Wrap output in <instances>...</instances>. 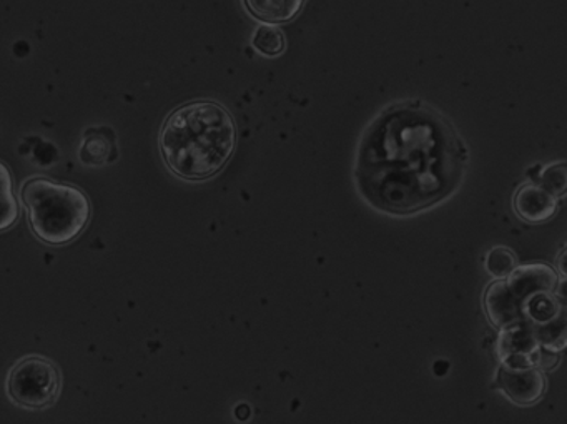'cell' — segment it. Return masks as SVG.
Listing matches in <instances>:
<instances>
[{"label": "cell", "instance_id": "2", "mask_svg": "<svg viewBox=\"0 0 567 424\" xmlns=\"http://www.w3.org/2000/svg\"><path fill=\"white\" fill-rule=\"evenodd\" d=\"M159 144L170 172L202 182L220 173L234 156L237 124L217 102H190L167 117Z\"/></svg>", "mask_w": 567, "mask_h": 424}, {"label": "cell", "instance_id": "12", "mask_svg": "<svg viewBox=\"0 0 567 424\" xmlns=\"http://www.w3.org/2000/svg\"><path fill=\"white\" fill-rule=\"evenodd\" d=\"M251 45L262 56L279 57L286 50V37L276 25H260L251 37Z\"/></svg>", "mask_w": 567, "mask_h": 424}, {"label": "cell", "instance_id": "3", "mask_svg": "<svg viewBox=\"0 0 567 424\" xmlns=\"http://www.w3.org/2000/svg\"><path fill=\"white\" fill-rule=\"evenodd\" d=\"M21 198L32 231L47 245L73 242L92 217L86 192L70 183L37 176L24 183Z\"/></svg>", "mask_w": 567, "mask_h": 424}, {"label": "cell", "instance_id": "5", "mask_svg": "<svg viewBox=\"0 0 567 424\" xmlns=\"http://www.w3.org/2000/svg\"><path fill=\"white\" fill-rule=\"evenodd\" d=\"M498 381L499 388L504 391L506 397L523 406L536 403L546 391V378H544L543 371L534 366L511 368V366L502 365L499 369Z\"/></svg>", "mask_w": 567, "mask_h": 424}, {"label": "cell", "instance_id": "8", "mask_svg": "<svg viewBox=\"0 0 567 424\" xmlns=\"http://www.w3.org/2000/svg\"><path fill=\"white\" fill-rule=\"evenodd\" d=\"M485 308L489 320L499 330H506L524 321L523 305L509 291L502 279L492 283L486 290Z\"/></svg>", "mask_w": 567, "mask_h": 424}, {"label": "cell", "instance_id": "10", "mask_svg": "<svg viewBox=\"0 0 567 424\" xmlns=\"http://www.w3.org/2000/svg\"><path fill=\"white\" fill-rule=\"evenodd\" d=\"M305 2L306 0H245V5L253 18L265 24L276 25L295 19Z\"/></svg>", "mask_w": 567, "mask_h": 424}, {"label": "cell", "instance_id": "9", "mask_svg": "<svg viewBox=\"0 0 567 424\" xmlns=\"http://www.w3.org/2000/svg\"><path fill=\"white\" fill-rule=\"evenodd\" d=\"M115 156H117V147H115L114 131L109 128H95V130L87 131L79 152L80 162L83 165H105V163L112 162Z\"/></svg>", "mask_w": 567, "mask_h": 424}, {"label": "cell", "instance_id": "4", "mask_svg": "<svg viewBox=\"0 0 567 424\" xmlns=\"http://www.w3.org/2000/svg\"><path fill=\"white\" fill-rule=\"evenodd\" d=\"M63 390L59 366L41 355L19 359L5 378L9 400L24 410L41 411L56 403Z\"/></svg>", "mask_w": 567, "mask_h": 424}, {"label": "cell", "instance_id": "13", "mask_svg": "<svg viewBox=\"0 0 567 424\" xmlns=\"http://www.w3.org/2000/svg\"><path fill=\"white\" fill-rule=\"evenodd\" d=\"M518 266V260H515L512 250L506 249V247H496L486 256V272L496 279L508 278L509 273Z\"/></svg>", "mask_w": 567, "mask_h": 424}, {"label": "cell", "instance_id": "1", "mask_svg": "<svg viewBox=\"0 0 567 424\" xmlns=\"http://www.w3.org/2000/svg\"><path fill=\"white\" fill-rule=\"evenodd\" d=\"M461 144L450 124L428 111L396 108L379 118L361 146V179L382 183L365 188L366 197L389 210L411 211L446 194L460 175Z\"/></svg>", "mask_w": 567, "mask_h": 424}, {"label": "cell", "instance_id": "7", "mask_svg": "<svg viewBox=\"0 0 567 424\" xmlns=\"http://www.w3.org/2000/svg\"><path fill=\"white\" fill-rule=\"evenodd\" d=\"M512 207L521 220L531 225H540L556 215L557 197L549 194L540 183L530 182L520 186V191L515 192Z\"/></svg>", "mask_w": 567, "mask_h": 424}, {"label": "cell", "instance_id": "11", "mask_svg": "<svg viewBox=\"0 0 567 424\" xmlns=\"http://www.w3.org/2000/svg\"><path fill=\"white\" fill-rule=\"evenodd\" d=\"M19 205L15 200L14 180L11 170L0 162V231L8 230L18 221Z\"/></svg>", "mask_w": 567, "mask_h": 424}, {"label": "cell", "instance_id": "14", "mask_svg": "<svg viewBox=\"0 0 567 424\" xmlns=\"http://www.w3.org/2000/svg\"><path fill=\"white\" fill-rule=\"evenodd\" d=\"M537 183L544 186L554 197H563V195L566 194L567 186L566 163L560 162L556 163V165L547 167V169L543 170V173H540V176H537Z\"/></svg>", "mask_w": 567, "mask_h": 424}, {"label": "cell", "instance_id": "6", "mask_svg": "<svg viewBox=\"0 0 567 424\" xmlns=\"http://www.w3.org/2000/svg\"><path fill=\"white\" fill-rule=\"evenodd\" d=\"M506 287L524 307L531 298L556 290L557 273L543 263L515 266L506 279Z\"/></svg>", "mask_w": 567, "mask_h": 424}]
</instances>
